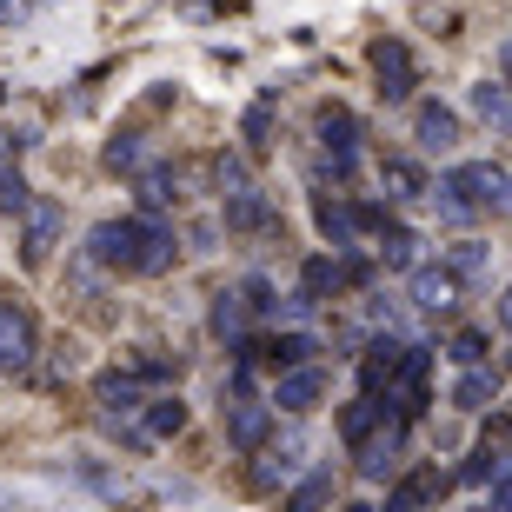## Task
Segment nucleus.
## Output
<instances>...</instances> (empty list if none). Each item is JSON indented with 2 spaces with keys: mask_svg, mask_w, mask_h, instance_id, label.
<instances>
[{
  "mask_svg": "<svg viewBox=\"0 0 512 512\" xmlns=\"http://www.w3.org/2000/svg\"><path fill=\"white\" fill-rule=\"evenodd\" d=\"M87 253H94L100 266H114V273H140V280H153V273H167V266H173L180 240H173L167 220L127 213V220H100V227L87 233Z\"/></svg>",
  "mask_w": 512,
  "mask_h": 512,
  "instance_id": "nucleus-1",
  "label": "nucleus"
},
{
  "mask_svg": "<svg viewBox=\"0 0 512 512\" xmlns=\"http://www.w3.org/2000/svg\"><path fill=\"white\" fill-rule=\"evenodd\" d=\"M512 200V180L493 160H459L446 180H439V213L446 220H473V213H493Z\"/></svg>",
  "mask_w": 512,
  "mask_h": 512,
  "instance_id": "nucleus-2",
  "label": "nucleus"
},
{
  "mask_svg": "<svg viewBox=\"0 0 512 512\" xmlns=\"http://www.w3.org/2000/svg\"><path fill=\"white\" fill-rule=\"evenodd\" d=\"M34 346H40L34 313H27L20 300H7V293H0V373H20V366L34 360Z\"/></svg>",
  "mask_w": 512,
  "mask_h": 512,
  "instance_id": "nucleus-3",
  "label": "nucleus"
},
{
  "mask_svg": "<svg viewBox=\"0 0 512 512\" xmlns=\"http://www.w3.org/2000/svg\"><path fill=\"white\" fill-rule=\"evenodd\" d=\"M60 220H67V213H60L54 200H27V207H20V260L27 266H40L47 253H54Z\"/></svg>",
  "mask_w": 512,
  "mask_h": 512,
  "instance_id": "nucleus-4",
  "label": "nucleus"
},
{
  "mask_svg": "<svg viewBox=\"0 0 512 512\" xmlns=\"http://www.w3.org/2000/svg\"><path fill=\"white\" fill-rule=\"evenodd\" d=\"M373 74H380V94L386 100H406L419 87V67H413V47L406 40H373Z\"/></svg>",
  "mask_w": 512,
  "mask_h": 512,
  "instance_id": "nucleus-5",
  "label": "nucleus"
},
{
  "mask_svg": "<svg viewBox=\"0 0 512 512\" xmlns=\"http://www.w3.org/2000/svg\"><path fill=\"white\" fill-rule=\"evenodd\" d=\"M320 393H326V373L300 360V366H286L280 380H273V413H313Z\"/></svg>",
  "mask_w": 512,
  "mask_h": 512,
  "instance_id": "nucleus-6",
  "label": "nucleus"
},
{
  "mask_svg": "<svg viewBox=\"0 0 512 512\" xmlns=\"http://www.w3.org/2000/svg\"><path fill=\"white\" fill-rule=\"evenodd\" d=\"M353 280H360V266H353V260H333V253H320V260L300 266V306L333 300V293H340V286H353Z\"/></svg>",
  "mask_w": 512,
  "mask_h": 512,
  "instance_id": "nucleus-7",
  "label": "nucleus"
},
{
  "mask_svg": "<svg viewBox=\"0 0 512 512\" xmlns=\"http://www.w3.org/2000/svg\"><path fill=\"white\" fill-rule=\"evenodd\" d=\"M499 473H512V419H499L493 433L473 446V459H466V486H486V479H499Z\"/></svg>",
  "mask_w": 512,
  "mask_h": 512,
  "instance_id": "nucleus-8",
  "label": "nucleus"
},
{
  "mask_svg": "<svg viewBox=\"0 0 512 512\" xmlns=\"http://www.w3.org/2000/svg\"><path fill=\"white\" fill-rule=\"evenodd\" d=\"M266 433H273V406H260V399H233L227 406V446L233 453H260Z\"/></svg>",
  "mask_w": 512,
  "mask_h": 512,
  "instance_id": "nucleus-9",
  "label": "nucleus"
},
{
  "mask_svg": "<svg viewBox=\"0 0 512 512\" xmlns=\"http://www.w3.org/2000/svg\"><path fill=\"white\" fill-rule=\"evenodd\" d=\"M413 140L426 153H453L459 147V114H453V107H439V100H419V107H413Z\"/></svg>",
  "mask_w": 512,
  "mask_h": 512,
  "instance_id": "nucleus-10",
  "label": "nucleus"
},
{
  "mask_svg": "<svg viewBox=\"0 0 512 512\" xmlns=\"http://www.w3.org/2000/svg\"><path fill=\"white\" fill-rule=\"evenodd\" d=\"M306 353H313V340H306V333H266V340H247V346H240V360H247V366H273V373L300 366Z\"/></svg>",
  "mask_w": 512,
  "mask_h": 512,
  "instance_id": "nucleus-11",
  "label": "nucleus"
},
{
  "mask_svg": "<svg viewBox=\"0 0 512 512\" xmlns=\"http://www.w3.org/2000/svg\"><path fill=\"white\" fill-rule=\"evenodd\" d=\"M413 306L419 313H453L459 306V266H419L413 273Z\"/></svg>",
  "mask_w": 512,
  "mask_h": 512,
  "instance_id": "nucleus-12",
  "label": "nucleus"
},
{
  "mask_svg": "<svg viewBox=\"0 0 512 512\" xmlns=\"http://www.w3.org/2000/svg\"><path fill=\"white\" fill-rule=\"evenodd\" d=\"M399 446H406V419H393V426H380V433L360 446V479H386L399 466Z\"/></svg>",
  "mask_w": 512,
  "mask_h": 512,
  "instance_id": "nucleus-13",
  "label": "nucleus"
},
{
  "mask_svg": "<svg viewBox=\"0 0 512 512\" xmlns=\"http://www.w3.org/2000/svg\"><path fill=\"white\" fill-rule=\"evenodd\" d=\"M399 360H406V340H393V333H386V340H373V346H366V360H360V380H366V393H373V399H380L386 386H393Z\"/></svg>",
  "mask_w": 512,
  "mask_h": 512,
  "instance_id": "nucleus-14",
  "label": "nucleus"
},
{
  "mask_svg": "<svg viewBox=\"0 0 512 512\" xmlns=\"http://www.w3.org/2000/svg\"><path fill=\"white\" fill-rule=\"evenodd\" d=\"M313 220H320V233L333 240V247H353V233L366 227V220H360V207H353V200H340V193H320Z\"/></svg>",
  "mask_w": 512,
  "mask_h": 512,
  "instance_id": "nucleus-15",
  "label": "nucleus"
},
{
  "mask_svg": "<svg viewBox=\"0 0 512 512\" xmlns=\"http://www.w3.org/2000/svg\"><path fill=\"white\" fill-rule=\"evenodd\" d=\"M380 426H386V406H380L373 393H366V399H346V406H340V439L353 446V453H360V446L380 433Z\"/></svg>",
  "mask_w": 512,
  "mask_h": 512,
  "instance_id": "nucleus-16",
  "label": "nucleus"
},
{
  "mask_svg": "<svg viewBox=\"0 0 512 512\" xmlns=\"http://www.w3.org/2000/svg\"><path fill=\"white\" fill-rule=\"evenodd\" d=\"M380 187H386V200H419V193H433L426 187V167L406 160V153H386L380 160Z\"/></svg>",
  "mask_w": 512,
  "mask_h": 512,
  "instance_id": "nucleus-17",
  "label": "nucleus"
},
{
  "mask_svg": "<svg viewBox=\"0 0 512 512\" xmlns=\"http://www.w3.org/2000/svg\"><path fill=\"white\" fill-rule=\"evenodd\" d=\"M439 493H446V473H439V466H419V473H406L393 493H386V512H413V506H426V499H439Z\"/></svg>",
  "mask_w": 512,
  "mask_h": 512,
  "instance_id": "nucleus-18",
  "label": "nucleus"
},
{
  "mask_svg": "<svg viewBox=\"0 0 512 512\" xmlns=\"http://www.w3.org/2000/svg\"><path fill=\"white\" fill-rule=\"evenodd\" d=\"M493 399H499V373H486V366H466V373H459V386H453L459 413H486Z\"/></svg>",
  "mask_w": 512,
  "mask_h": 512,
  "instance_id": "nucleus-19",
  "label": "nucleus"
},
{
  "mask_svg": "<svg viewBox=\"0 0 512 512\" xmlns=\"http://www.w3.org/2000/svg\"><path fill=\"white\" fill-rule=\"evenodd\" d=\"M180 426H187V399H180V393L147 399V413H140V433H147V439H173Z\"/></svg>",
  "mask_w": 512,
  "mask_h": 512,
  "instance_id": "nucleus-20",
  "label": "nucleus"
},
{
  "mask_svg": "<svg viewBox=\"0 0 512 512\" xmlns=\"http://www.w3.org/2000/svg\"><path fill=\"white\" fill-rule=\"evenodd\" d=\"M94 399L107 406V413H140V373H100L94 380Z\"/></svg>",
  "mask_w": 512,
  "mask_h": 512,
  "instance_id": "nucleus-21",
  "label": "nucleus"
},
{
  "mask_svg": "<svg viewBox=\"0 0 512 512\" xmlns=\"http://www.w3.org/2000/svg\"><path fill=\"white\" fill-rule=\"evenodd\" d=\"M320 147L326 153H360V120L346 107H320Z\"/></svg>",
  "mask_w": 512,
  "mask_h": 512,
  "instance_id": "nucleus-22",
  "label": "nucleus"
},
{
  "mask_svg": "<svg viewBox=\"0 0 512 512\" xmlns=\"http://www.w3.org/2000/svg\"><path fill=\"white\" fill-rule=\"evenodd\" d=\"M266 220H273L266 193H253V187H233V193H227V227H233V233H253V227H266Z\"/></svg>",
  "mask_w": 512,
  "mask_h": 512,
  "instance_id": "nucleus-23",
  "label": "nucleus"
},
{
  "mask_svg": "<svg viewBox=\"0 0 512 512\" xmlns=\"http://www.w3.org/2000/svg\"><path fill=\"white\" fill-rule=\"evenodd\" d=\"M473 114L486 120V127L512 133V87H493V80H479V87H473Z\"/></svg>",
  "mask_w": 512,
  "mask_h": 512,
  "instance_id": "nucleus-24",
  "label": "nucleus"
},
{
  "mask_svg": "<svg viewBox=\"0 0 512 512\" xmlns=\"http://www.w3.org/2000/svg\"><path fill=\"white\" fill-rule=\"evenodd\" d=\"M247 293H213V333H220V340H240V333H247Z\"/></svg>",
  "mask_w": 512,
  "mask_h": 512,
  "instance_id": "nucleus-25",
  "label": "nucleus"
},
{
  "mask_svg": "<svg viewBox=\"0 0 512 512\" xmlns=\"http://www.w3.org/2000/svg\"><path fill=\"white\" fill-rule=\"evenodd\" d=\"M333 493H340V486H333V473H306L300 486L286 493V506H293V512H313V506H326Z\"/></svg>",
  "mask_w": 512,
  "mask_h": 512,
  "instance_id": "nucleus-26",
  "label": "nucleus"
},
{
  "mask_svg": "<svg viewBox=\"0 0 512 512\" xmlns=\"http://www.w3.org/2000/svg\"><path fill=\"white\" fill-rule=\"evenodd\" d=\"M173 193H180V180H173L167 167H153V173H140V213H160L173 200Z\"/></svg>",
  "mask_w": 512,
  "mask_h": 512,
  "instance_id": "nucleus-27",
  "label": "nucleus"
},
{
  "mask_svg": "<svg viewBox=\"0 0 512 512\" xmlns=\"http://www.w3.org/2000/svg\"><path fill=\"white\" fill-rule=\"evenodd\" d=\"M386 240H380V266H413L419 260V233H406V227H380Z\"/></svg>",
  "mask_w": 512,
  "mask_h": 512,
  "instance_id": "nucleus-28",
  "label": "nucleus"
},
{
  "mask_svg": "<svg viewBox=\"0 0 512 512\" xmlns=\"http://www.w3.org/2000/svg\"><path fill=\"white\" fill-rule=\"evenodd\" d=\"M27 200H34V187H27V180H20V173L0 160V213H20Z\"/></svg>",
  "mask_w": 512,
  "mask_h": 512,
  "instance_id": "nucleus-29",
  "label": "nucleus"
},
{
  "mask_svg": "<svg viewBox=\"0 0 512 512\" xmlns=\"http://www.w3.org/2000/svg\"><path fill=\"white\" fill-rule=\"evenodd\" d=\"M107 167H114V173L140 167V133H114V140H107Z\"/></svg>",
  "mask_w": 512,
  "mask_h": 512,
  "instance_id": "nucleus-30",
  "label": "nucleus"
},
{
  "mask_svg": "<svg viewBox=\"0 0 512 512\" xmlns=\"http://www.w3.org/2000/svg\"><path fill=\"white\" fill-rule=\"evenodd\" d=\"M453 360L459 366H479V360H486V333H479V326H459V333H453Z\"/></svg>",
  "mask_w": 512,
  "mask_h": 512,
  "instance_id": "nucleus-31",
  "label": "nucleus"
},
{
  "mask_svg": "<svg viewBox=\"0 0 512 512\" xmlns=\"http://www.w3.org/2000/svg\"><path fill=\"white\" fill-rule=\"evenodd\" d=\"M240 133H247V147H266V133H273V107H247V120H240Z\"/></svg>",
  "mask_w": 512,
  "mask_h": 512,
  "instance_id": "nucleus-32",
  "label": "nucleus"
},
{
  "mask_svg": "<svg viewBox=\"0 0 512 512\" xmlns=\"http://www.w3.org/2000/svg\"><path fill=\"white\" fill-rule=\"evenodd\" d=\"M240 293H247V306H253V313H273V306H280V300H273V280H260V273H253V280L240 286Z\"/></svg>",
  "mask_w": 512,
  "mask_h": 512,
  "instance_id": "nucleus-33",
  "label": "nucleus"
},
{
  "mask_svg": "<svg viewBox=\"0 0 512 512\" xmlns=\"http://www.w3.org/2000/svg\"><path fill=\"white\" fill-rule=\"evenodd\" d=\"M453 266H459V280H466V273H479V266H486V247H473V240H466V247L453 253Z\"/></svg>",
  "mask_w": 512,
  "mask_h": 512,
  "instance_id": "nucleus-34",
  "label": "nucleus"
},
{
  "mask_svg": "<svg viewBox=\"0 0 512 512\" xmlns=\"http://www.w3.org/2000/svg\"><path fill=\"white\" fill-rule=\"evenodd\" d=\"M493 506H512V479H506V473L493 479Z\"/></svg>",
  "mask_w": 512,
  "mask_h": 512,
  "instance_id": "nucleus-35",
  "label": "nucleus"
},
{
  "mask_svg": "<svg viewBox=\"0 0 512 512\" xmlns=\"http://www.w3.org/2000/svg\"><path fill=\"white\" fill-rule=\"evenodd\" d=\"M499 326H506V333H512V286H506V293H499Z\"/></svg>",
  "mask_w": 512,
  "mask_h": 512,
  "instance_id": "nucleus-36",
  "label": "nucleus"
},
{
  "mask_svg": "<svg viewBox=\"0 0 512 512\" xmlns=\"http://www.w3.org/2000/svg\"><path fill=\"white\" fill-rule=\"evenodd\" d=\"M499 74L512 80V40H506V47H499Z\"/></svg>",
  "mask_w": 512,
  "mask_h": 512,
  "instance_id": "nucleus-37",
  "label": "nucleus"
}]
</instances>
